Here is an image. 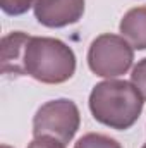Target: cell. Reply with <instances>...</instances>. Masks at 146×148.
<instances>
[{"instance_id":"obj_13","label":"cell","mask_w":146,"mask_h":148,"mask_svg":"<svg viewBox=\"0 0 146 148\" xmlns=\"http://www.w3.org/2000/svg\"><path fill=\"white\" fill-rule=\"evenodd\" d=\"M143 148H146V145H145V147H143Z\"/></svg>"},{"instance_id":"obj_11","label":"cell","mask_w":146,"mask_h":148,"mask_svg":"<svg viewBox=\"0 0 146 148\" xmlns=\"http://www.w3.org/2000/svg\"><path fill=\"white\" fill-rule=\"evenodd\" d=\"M28 148H65V145L52 136H36Z\"/></svg>"},{"instance_id":"obj_2","label":"cell","mask_w":146,"mask_h":148,"mask_svg":"<svg viewBox=\"0 0 146 148\" xmlns=\"http://www.w3.org/2000/svg\"><path fill=\"white\" fill-rule=\"evenodd\" d=\"M26 76L45 84H60L72 77L76 55L72 48L57 38L31 36L24 55Z\"/></svg>"},{"instance_id":"obj_7","label":"cell","mask_w":146,"mask_h":148,"mask_svg":"<svg viewBox=\"0 0 146 148\" xmlns=\"http://www.w3.org/2000/svg\"><path fill=\"white\" fill-rule=\"evenodd\" d=\"M119 28L122 38H126L132 48L146 50V7H134L127 10Z\"/></svg>"},{"instance_id":"obj_1","label":"cell","mask_w":146,"mask_h":148,"mask_svg":"<svg viewBox=\"0 0 146 148\" xmlns=\"http://www.w3.org/2000/svg\"><path fill=\"white\" fill-rule=\"evenodd\" d=\"M89 110L103 126L124 131L139 119L143 97L132 83L108 79L91 90Z\"/></svg>"},{"instance_id":"obj_12","label":"cell","mask_w":146,"mask_h":148,"mask_svg":"<svg viewBox=\"0 0 146 148\" xmlns=\"http://www.w3.org/2000/svg\"><path fill=\"white\" fill-rule=\"evenodd\" d=\"M0 148H10V147H9V145H2Z\"/></svg>"},{"instance_id":"obj_10","label":"cell","mask_w":146,"mask_h":148,"mask_svg":"<svg viewBox=\"0 0 146 148\" xmlns=\"http://www.w3.org/2000/svg\"><path fill=\"white\" fill-rule=\"evenodd\" d=\"M131 81L136 86V90L141 93L143 100H146V59L139 60L134 66L132 74H131Z\"/></svg>"},{"instance_id":"obj_6","label":"cell","mask_w":146,"mask_h":148,"mask_svg":"<svg viewBox=\"0 0 146 148\" xmlns=\"http://www.w3.org/2000/svg\"><path fill=\"white\" fill-rule=\"evenodd\" d=\"M31 36L23 31H14L2 38V73L12 76H26L24 55Z\"/></svg>"},{"instance_id":"obj_5","label":"cell","mask_w":146,"mask_h":148,"mask_svg":"<svg viewBox=\"0 0 146 148\" xmlns=\"http://www.w3.org/2000/svg\"><path fill=\"white\" fill-rule=\"evenodd\" d=\"M35 17L46 28H64L84 14V0H35Z\"/></svg>"},{"instance_id":"obj_4","label":"cell","mask_w":146,"mask_h":148,"mask_svg":"<svg viewBox=\"0 0 146 148\" xmlns=\"http://www.w3.org/2000/svg\"><path fill=\"white\" fill-rule=\"evenodd\" d=\"M81 115L79 109L72 100L60 98L46 102L38 109L33 119V134L52 136L64 145H67L79 129Z\"/></svg>"},{"instance_id":"obj_9","label":"cell","mask_w":146,"mask_h":148,"mask_svg":"<svg viewBox=\"0 0 146 148\" xmlns=\"http://www.w3.org/2000/svg\"><path fill=\"white\" fill-rule=\"evenodd\" d=\"M35 5V0H0V7L9 16H21Z\"/></svg>"},{"instance_id":"obj_3","label":"cell","mask_w":146,"mask_h":148,"mask_svg":"<svg viewBox=\"0 0 146 148\" xmlns=\"http://www.w3.org/2000/svg\"><path fill=\"white\" fill-rule=\"evenodd\" d=\"M134 60L129 41L117 35H102L93 40L88 50V66L96 76L117 77L126 74Z\"/></svg>"},{"instance_id":"obj_8","label":"cell","mask_w":146,"mask_h":148,"mask_svg":"<svg viewBox=\"0 0 146 148\" xmlns=\"http://www.w3.org/2000/svg\"><path fill=\"white\" fill-rule=\"evenodd\" d=\"M74 148H122L120 143H117L113 138L98 134V133H88L83 138L77 140Z\"/></svg>"}]
</instances>
